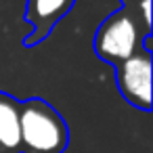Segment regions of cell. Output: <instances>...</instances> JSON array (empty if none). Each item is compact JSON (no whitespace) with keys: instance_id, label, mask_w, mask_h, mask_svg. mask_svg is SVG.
<instances>
[{"instance_id":"8992f818","label":"cell","mask_w":153,"mask_h":153,"mask_svg":"<svg viewBox=\"0 0 153 153\" xmlns=\"http://www.w3.org/2000/svg\"><path fill=\"white\" fill-rule=\"evenodd\" d=\"M120 2H122V9L134 15L143 23L145 32L151 34V0H120Z\"/></svg>"},{"instance_id":"7a4b0ae2","label":"cell","mask_w":153,"mask_h":153,"mask_svg":"<svg viewBox=\"0 0 153 153\" xmlns=\"http://www.w3.org/2000/svg\"><path fill=\"white\" fill-rule=\"evenodd\" d=\"M147 36L151 34L145 32L143 23L134 15H130L126 9H117L97 27L92 48L101 61L117 65L140 51Z\"/></svg>"},{"instance_id":"3957f363","label":"cell","mask_w":153,"mask_h":153,"mask_svg":"<svg viewBox=\"0 0 153 153\" xmlns=\"http://www.w3.org/2000/svg\"><path fill=\"white\" fill-rule=\"evenodd\" d=\"M151 51H136L115 67V86L122 97L140 111H151Z\"/></svg>"},{"instance_id":"5b68a950","label":"cell","mask_w":153,"mask_h":153,"mask_svg":"<svg viewBox=\"0 0 153 153\" xmlns=\"http://www.w3.org/2000/svg\"><path fill=\"white\" fill-rule=\"evenodd\" d=\"M0 153H21L19 101L0 90Z\"/></svg>"},{"instance_id":"277c9868","label":"cell","mask_w":153,"mask_h":153,"mask_svg":"<svg viewBox=\"0 0 153 153\" xmlns=\"http://www.w3.org/2000/svg\"><path fill=\"white\" fill-rule=\"evenodd\" d=\"M76 0H25V21L32 32L23 38L25 46H36L44 42L53 27L74 9Z\"/></svg>"},{"instance_id":"6da1fadb","label":"cell","mask_w":153,"mask_h":153,"mask_svg":"<svg viewBox=\"0 0 153 153\" xmlns=\"http://www.w3.org/2000/svg\"><path fill=\"white\" fill-rule=\"evenodd\" d=\"M21 153H63L69 145V128L61 113L44 99L19 101Z\"/></svg>"}]
</instances>
